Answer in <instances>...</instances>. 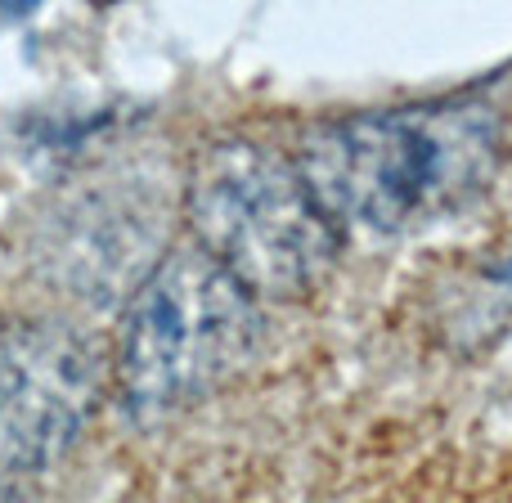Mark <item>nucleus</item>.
Returning a JSON list of instances; mask_svg holds the SVG:
<instances>
[{
	"mask_svg": "<svg viewBox=\"0 0 512 503\" xmlns=\"http://www.w3.org/2000/svg\"><path fill=\"white\" fill-rule=\"evenodd\" d=\"M185 212L198 252L252 301H297L328 279L342 252L337 221L297 162L252 140H221L194 162Z\"/></svg>",
	"mask_w": 512,
	"mask_h": 503,
	"instance_id": "2",
	"label": "nucleus"
},
{
	"mask_svg": "<svg viewBox=\"0 0 512 503\" xmlns=\"http://www.w3.org/2000/svg\"><path fill=\"white\" fill-rule=\"evenodd\" d=\"M495 162V108L423 104L319 126L297 167L333 221L400 234L468 207L490 185Z\"/></svg>",
	"mask_w": 512,
	"mask_h": 503,
	"instance_id": "1",
	"label": "nucleus"
},
{
	"mask_svg": "<svg viewBox=\"0 0 512 503\" xmlns=\"http://www.w3.org/2000/svg\"><path fill=\"white\" fill-rule=\"evenodd\" d=\"M99 400V355L54 319L0 324V499L18 495L81 436Z\"/></svg>",
	"mask_w": 512,
	"mask_h": 503,
	"instance_id": "4",
	"label": "nucleus"
},
{
	"mask_svg": "<svg viewBox=\"0 0 512 503\" xmlns=\"http://www.w3.org/2000/svg\"><path fill=\"white\" fill-rule=\"evenodd\" d=\"M256 333V301L212 256L198 248L162 256L126 306L113 364L122 409L153 423L203 400L252 355Z\"/></svg>",
	"mask_w": 512,
	"mask_h": 503,
	"instance_id": "3",
	"label": "nucleus"
}]
</instances>
